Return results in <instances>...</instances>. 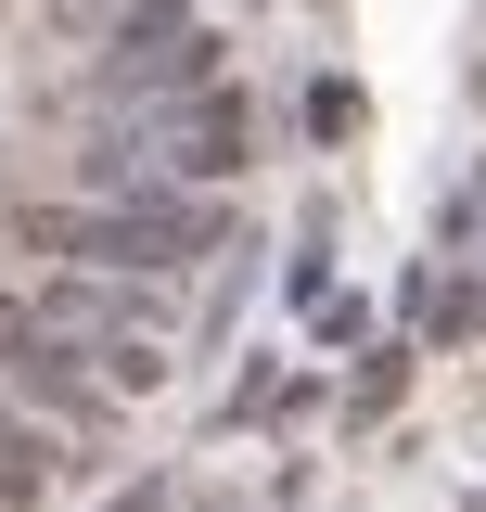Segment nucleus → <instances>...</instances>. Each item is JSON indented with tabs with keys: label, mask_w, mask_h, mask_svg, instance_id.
<instances>
[{
	"label": "nucleus",
	"mask_w": 486,
	"mask_h": 512,
	"mask_svg": "<svg viewBox=\"0 0 486 512\" xmlns=\"http://www.w3.org/2000/svg\"><path fill=\"white\" fill-rule=\"evenodd\" d=\"M13 244L77 256V269H116V282H154V269L205 256V218H192V205H26Z\"/></svg>",
	"instance_id": "obj_1"
},
{
	"label": "nucleus",
	"mask_w": 486,
	"mask_h": 512,
	"mask_svg": "<svg viewBox=\"0 0 486 512\" xmlns=\"http://www.w3.org/2000/svg\"><path fill=\"white\" fill-rule=\"evenodd\" d=\"M0 372L26 384V397H52V410H103V372L39 320V295H0Z\"/></svg>",
	"instance_id": "obj_2"
},
{
	"label": "nucleus",
	"mask_w": 486,
	"mask_h": 512,
	"mask_svg": "<svg viewBox=\"0 0 486 512\" xmlns=\"http://www.w3.org/2000/svg\"><path fill=\"white\" fill-rule=\"evenodd\" d=\"M167 167H180V180H231L243 167V103H192V116L167 128Z\"/></svg>",
	"instance_id": "obj_3"
},
{
	"label": "nucleus",
	"mask_w": 486,
	"mask_h": 512,
	"mask_svg": "<svg viewBox=\"0 0 486 512\" xmlns=\"http://www.w3.org/2000/svg\"><path fill=\"white\" fill-rule=\"evenodd\" d=\"M39 487H52V436L0 423V500H39Z\"/></svg>",
	"instance_id": "obj_4"
}]
</instances>
